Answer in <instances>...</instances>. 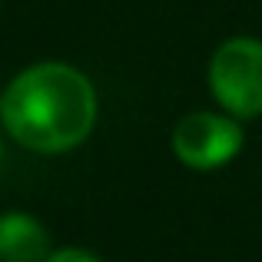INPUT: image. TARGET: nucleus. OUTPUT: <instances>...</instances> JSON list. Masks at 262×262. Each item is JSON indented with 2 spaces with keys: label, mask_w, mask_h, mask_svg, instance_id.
Wrapping results in <instances>:
<instances>
[{
  "label": "nucleus",
  "mask_w": 262,
  "mask_h": 262,
  "mask_svg": "<svg viewBox=\"0 0 262 262\" xmlns=\"http://www.w3.org/2000/svg\"><path fill=\"white\" fill-rule=\"evenodd\" d=\"M209 90L232 116L262 113V40L232 37L209 60Z\"/></svg>",
  "instance_id": "obj_2"
},
{
  "label": "nucleus",
  "mask_w": 262,
  "mask_h": 262,
  "mask_svg": "<svg viewBox=\"0 0 262 262\" xmlns=\"http://www.w3.org/2000/svg\"><path fill=\"white\" fill-rule=\"evenodd\" d=\"M173 149L179 163L192 169H216L226 166L243 149V129L232 116L223 113H189L173 129Z\"/></svg>",
  "instance_id": "obj_3"
},
{
  "label": "nucleus",
  "mask_w": 262,
  "mask_h": 262,
  "mask_svg": "<svg viewBox=\"0 0 262 262\" xmlns=\"http://www.w3.org/2000/svg\"><path fill=\"white\" fill-rule=\"evenodd\" d=\"M43 262H100V259L86 249H60V252H50Z\"/></svg>",
  "instance_id": "obj_5"
},
{
  "label": "nucleus",
  "mask_w": 262,
  "mask_h": 262,
  "mask_svg": "<svg viewBox=\"0 0 262 262\" xmlns=\"http://www.w3.org/2000/svg\"><path fill=\"white\" fill-rule=\"evenodd\" d=\"M50 256V236L40 219L27 212L0 216V262H43Z\"/></svg>",
  "instance_id": "obj_4"
},
{
  "label": "nucleus",
  "mask_w": 262,
  "mask_h": 262,
  "mask_svg": "<svg viewBox=\"0 0 262 262\" xmlns=\"http://www.w3.org/2000/svg\"><path fill=\"white\" fill-rule=\"evenodd\" d=\"M4 126L33 153H63L90 136L96 90L70 63H37L13 77L0 96Z\"/></svg>",
  "instance_id": "obj_1"
},
{
  "label": "nucleus",
  "mask_w": 262,
  "mask_h": 262,
  "mask_svg": "<svg viewBox=\"0 0 262 262\" xmlns=\"http://www.w3.org/2000/svg\"><path fill=\"white\" fill-rule=\"evenodd\" d=\"M0 153H4V146H0Z\"/></svg>",
  "instance_id": "obj_6"
}]
</instances>
